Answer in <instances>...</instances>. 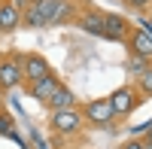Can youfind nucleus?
Returning a JSON list of instances; mask_svg holds the SVG:
<instances>
[{
	"label": "nucleus",
	"mask_w": 152,
	"mask_h": 149,
	"mask_svg": "<svg viewBox=\"0 0 152 149\" xmlns=\"http://www.w3.org/2000/svg\"><path fill=\"white\" fill-rule=\"evenodd\" d=\"M79 107V113H82V122H85V128H94V131H110V128H116L119 125V119L113 116V107H110V97H91V101H85V104H76Z\"/></svg>",
	"instance_id": "obj_1"
},
{
	"label": "nucleus",
	"mask_w": 152,
	"mask_h": 149,
	"mask_svg": "<svg viewBox=\"0 0 152 149\" xmlns=\"http://www.w3.org/2000/svg\"><path fill=\"white\" fill-rule=\"evenodd\" d=\"M61 0H21V28H52Z\"/></svg>",
	"instance_id": "obj_2"
},
{
	"label": "nucleus",
	"mask_w": 152,
	"mask_h": 149,
	"mask_svg": "<svg viewBox=\"0 0 152 149\" xmlns=\"http://www.w3.org/2000/svg\"><path fill=\"white\" fill-rule=\"evenodd\" d=\"M85 131V122H82V113L79 107H67V110H55L49 113V134H58V137H79Z\"/></svg>",
	"instance_id": "obj_3"
},
{
	"label": "nucleus",
	"mask_w": 152,
	"mask_h": 149,
	"mask_svg": "<svg viewBox=\"0 0 152 149\" xmlns=\"http://www.w3.org/2000/svg\"><path fill=\"white\" fill-rule=\"evenodd\" d=\"M110 97V107H113V116H116L119 122H125L137 107H143L146 101H143V94L137 91V85L134 82H122L119 88H113V94H107Z\"/></svg>",
	"instance_id": "obj_4"
},
{
	"label": "nucleus",
	"mask_w": 152,
	"mask_h": 149,
	"mask_svg": "<svg viewBox=\"0 0 152 149\" xmlns=\"http://www.w3.org/2000/svg\"><path fill=\"white\" fill-rule=\"evenodd\" d=\"M21 85V52L18 49H9V52H0V91H12Z\"/></svg>",
	"instance_id": "obj_5"
},
{
	"label": "nucleus",
	"mask_w": 152,
	"mask_h": 149,
	"mask_svg": "<svg viewBox=\"0 0 152 149\" xmlns=\"http://www.w3.org/2000/svg\"><path fill=\"white\" fill-rule=\"evenodd\" d=\"M125 49H128V55H137V58H146L152 64V31H146L143 24H131L128 37H125Z\"/></svg>",
	"instance_id": "obj_6"
},
{
	"label": "nucleus",
	"mask_w": 152,
	"mask_h": 149,
	"mask_svg": "<svg viewBox=\"0 0 152 149\" xmlns=\"http://www.w3.org/2000/svg\"><path fill=\"white\" fill-rule=\"evenodd\" d=\"M55 73V67L49 64V58L40 55V52H21V82H37Z\"/></svg>",
	"instance_id": "obj_7"
},
{
	"label": "nucleus",
	"mask_w": 152,
	"mask_h": 149,
	"mask_svg": "<svg viewBox=\"0 0 152 149\" xmlns=\"http://www.w3.org/2000/svg\"><path fill=\"white\" fill-rule=\"evenodd\" d=\"M61 85H64V79L58 76V70L55 73H49V76H43V79H37V82H21V88H24V94L28 97H34L37 104H43L46 97H52Z\"/></svg>",
	"instance_id": "obj_8"
},
{
	"label": "nucleus",
	"mask_w": 152,
	"mask_h": 149,
	"mask_svg": "<svg viewBox=\"0 0 152 149\" xmlns=\"http://www.w3.org/2000/svg\"><path fill=\"white\" fill-rule=\"evenodd\" d=\"M104 12H107V9H97V6H91V3H82V9H79V15H76L73 24H76V28H82L85 34L104 40Z\"/></svg>",
	"instance_id": "obj_9"
},
{
	"label": "nucleus",
	"mask_w": 152,
	"mask_h": 149,
	"mask_svg": "<svg viewBox=\"0 0 152 149\" xmlns=\"http://www.w3.org/2000/svg\"><path fill=\"white\" fill-rule=\"evenodd\" d=\"M131 24H134V21H131L128 15H122V12H104V40L125 43Z\"/></svg>",
	"instance_id": "obj_10"
},
{
	"label": "nucleus",
	"mask_w": 152,
	"mask_h": 149,
	"mask_svg": "<svg viewBox=\"0 0 152 149\" xmlns=\"http://www.w3.org/2000/svg\"><path fill=\"white\" fill-rule=\"evenodd\" d=\"M21 28V0H0V34H15Z\"/></svg>",
	"instance_id": "obj_11"
},
{
	"label": "nucleus",
	"mask_w": 152,
	"mask_h": 149,
	"mask_svg": "<svg viewBox=\"0 0 152 149\" xmlns=\"http://www.w3.org/2000/svg\"><path fill=\"white\" fill-rule=\"evenodd\" d=\"M76 104H79V101H76V94L67 88V85H61V88H58L52 97H46L40 107L46 110V113H55V110H67V107H76Z\"/></svg>",
	"instance_id": "obj_12"
},
{
	"label": "nucleus",
	"mask_w": 152,
	"mask_h": 149,
	"mask_svg": "<svg viewBox=\"0 0 152 149\" xmlns=\"http://www.w3.org/2000/svg\"><path fill=\"white\" fill-rule=\"evenodd\" d=\"M149 67H152L149 61H146V58H137V55H128V61H125V70H128V76H131V79L143 76Z\"/></svg>",
	"instance_id": "obj_13"
},
{
	"label": "nucleus",
	"mask_w": 152,
	"mask_h": 149,
	"mask_svg": "<svg viewBox=\"0 0 152 149\" xmlns=\"http://www.w3.org/2000/svg\"><path fill=\"white\" fill-rule=\"evenodd\" d=\"M134 85H137V91H140L143 94V101H149V97H152V67L143 73V76H137V79H131Z\"/></svg>",
	"instance_id": "obj_14"
},
{
	"label": "nucleus",
	"mask_w": 152,
	"mask_h": 149,
	"mask_svg": "<svg viewBox=\"0 0 152 149\" xmlns=\"http://www.w3.org/2000/svg\"><path fill=\"white\" fill-rule=\"evenodd\" d=\"M122 6L128 12H137V15H146L152 9V0H122Z\"/></svg>",
	"instance_id": "obj_15"
},
{
	"label": "nucleus",
	"mask_w": 152,
	"mask_h": 149,
	"mask_svg": "<svg viewBox=\"0 0 152 149\" xmlns=\"http://www.w3.org/2000/svg\"><path fill=\"white\" fill-rule=\"evenodd\" d=\"M0 134L3 137H15V122H12V116L6 110H0Z\"/></svg>",
	"instance_id": "obj_16"
},
{
	"label": "nucleus",
	"mask_w": 152,
	"mask_h": 149,
	"mask_svg": "<svg viewBox=\"0 0 152 149\" xmlns=\"http://www.w3.org/2000/svg\"><path fill=\"white\" fill-rule=\"evenodd\" d=\"M122 149H146V143H143V140H140V137L134 134L131 140H125V143H122Z\"/></svg>",
	"instance_id": "obj_17"
},
{
	"label": "nucleus",
	"mask_w": 152,
	"mask_h": 149,
	"mask_svg": "<svg viewBox=\"0 0 152 149\" xmlns=\"http://www.w3.org/2000/svg\"><path fill=\"white\" fill-rule=\"evenodd\" d=\"M140 140L146 143V149H152V119L146 122V128H143V134H140Z\"/></svg>",
	"instance_id": "obj_18"
},
{
	"label": "nucleus",
	"mask_w": 152,
	"mask_h": 149,
	"mask_svg": "<svg viewBox=\"0 0 152 149\" xmlns=\"http://www.w3.org/2000/svg\"><path fill=\"white\" fill-rule=\"evenodd\" d=\"M143 18H146V21H143V28H146V31H152V9L146 12V15H143Z\"/></svg>",
	"instance_id": "obj_19"
},
{
	"label": "nucleus",
	"mask_w": 152,
	"mask_h": 149,
	"mask_svg": "<svg viewBox=\"0 0 152 149\" xmlns=\"http://www.w3.org/2000/svg\"><path fill=\"white\" fill-rule=\"evenodd\" d=\"M0 110H6V94L0 91Z\"/></svg>",
	"instance_id": "obj_20"
},
{
	"label": "nucleus",
	"mask_w": 152,
	"mask_h": 149,
	"mask_svg": "<svg viewBox=\"0 0 152 149\" xmlns=\"http://www.w3.org/2000/svg\"><path fill=\"white\" fill-rule=\"evenodd\" d=\"M113 149H122V146H113Z\"/></svg>",
	"instance_id": "obj_21"
}]
</instances>
